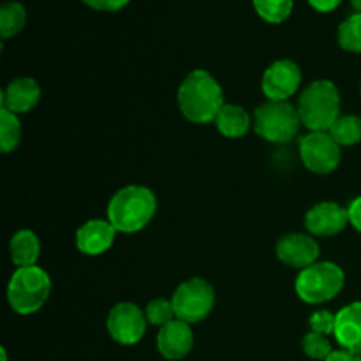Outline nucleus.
I'll list each match as a JSON object with an SVG mask.
<instances>
[{"label": "nucleus", "instance_id": "obj_9", "mask_svg": "<svg viewBox=\"0 0 361 361\" xmlns=\"http://www.w3.org/2000/svg\"><path fill=\"white\" fill-rule=\"evenodd\" d=\"M147 316L137 305L130 302L116 303L108 314L106 328L109 337L122 345H134L147 331Z\"/></svg>", "mask_w": 361, "mask_h": 361}, {"label": "nucleus", "instance_id": "obj_4", "mask_svg": "<svg viewBox=\"0 0 361 361\" xmlns=\"http://www.w3.org/2000/svg\"><path fill=\"white\" fill-rule=\"evenodd\" d=\"M51 291V279L41 267L16 268L7 284V302L20 316H30L48 300Z\"/></svg>", "mask_w": 361, "mask_h": 361}, {"label": "nucleus", "instance_id": "obj_18", "mask_svg": "<svg viewBox=\"0 0 361 361\" xmlns=\"http://www.w3.org/2000/svg\"><path fill=\"white\" fill-rule=\"evenodd\" d=\"M215 126H217L219 133L222 136L229 137V140H240V137L249 133L254 122L242 106L224 104V108L221 109V113L215 118Z\"/></svg>", "mask_w": 361, "mask_h": 361}, {"label": "nucleus", "instance_id": "obj_19", "mask_svg": "<svg viewBox=\"0 0 361 361\" xmlns=\"http://www.w3.org/2000/svg\"><path fill=\"white\" fill-rule=\"evenodd\" d=\"M338 147H353L361 141V118L355 115L338 116L337 122L328 130Z\"/></svg>", "mask_w": 361, "mask_h": 361}, {"label": "nucleus", "instance_id": "obj_33", "mask_svg": "<svg viewBox=\"0 0 361 361\" xmlns=\"http://www.w3.org/2000/svg\"><path fill=\"white\" fill-rule=\"evenodd\" d=\"M360 92H361V85H360Z\"/></svg>", "mask_w": 361, "mask_h": 361}, {"label": "nucleus", "instance_id": "obj_1", "mask_svg": "<svg viewBox=\"0 0 361 361\" xmlns=\"http://www.w3.org/2000/svg\"><path fill=\"white\" fill-rule=\"evenodd\" d=\"M224 104L222 87L208 71L194 69L183 78L178 88V106L189 122H215Z\"/></svg>", "mask_w": 361, "mask_h": 361}, {"label": "nucleus", "instance_id": "obj_21", "mask_svg": "<svg viewBox=\"0 0 361 361\" xmlns=\"http://www.w3.org/2000/svg\"><path fill=\"white\" fill-rule=\"evenodd\" d=\"M27 23V11L20 2H6L0 9V34L4 39L16 35Z\"/></svg>", "mask_w": 361, "mask_h": 361}, {"label": "nucleus", "instance_id": "obj_30", "mask_svg": "<svg viewBox=\"0 0 361 361\" xmlns=\"http://www.w3.org/2000/svg\"><path fill=\"white\" fill-rule=\"evenodd\" d=\"M341 2L342 0H309L310 6L319 13H330V11L337 9Z\"/></svg>", "mask_w": 361, "mask_h": 361}, {"label": "nucleus", "instance_id": "obj_13", "mask_svg": "<svg viewBox=\"0 0 361 361\" xmlns=\"http://www.w3.org/2000/svg\"><path fill=\"white\" fill-rule=\"evenodd\" d=\"M116 229L113 228L111 222L106 219H92L87 221L76 231V247L80 252L87 256H101L106 250L111 249L116 238Z\"/></svg>", "mask_w": 361, "mask_h": 361}, {"label": "nucleus", "instance_id": "obj_29", "mask_svg": "<svg viewBox=\"0 0 361 361\" xmlns=\"http://www.w3.org/2000/svg\"><path fill=\"white\" fill-rule=\"evenodd\" d=\"M324 361H361V355L348 351V349H338V351L331 353Z\"/></svg>", "mask_w": 361, "mask_h": 361}, {"label": "nucleus", "instance_id": "obj_16", "mask_svg": "<svg viewBox=\"0 0 361 361\" xmlns=\"http://www.w3.org/2000/svg\"><path fill=\"white\" fill-rule=\"evenodd\" d=\"M342 349L361 355V302H355L338 310L335 334Z\"/></svg>", "mask_w": 361, "mask_h": 361}, {"label": "nucleus", "instance_id": "obj_17", "mask_svg": "<svg viewBox=\"0 0 361 361\" xmlns=\"http://www.w3.org/2000/svg\"><path fill=\"white\" fill-rule=\"evenodd\" d=\"M11 261L18 268H28L37 264L39 256H41V242L37 235L30 229H21L16 235H13L9 242Z\"/></svg>", "mask_w": 361, "mask_h": 361}, {"label": "nucleus", "instance_id": "obj_8", "mask_svg": "<svg viewBox=\"0 0 361 361\" xmlns=\"http://www.w3.org/2000/svg\"><path fill=\"white\" fill-rule=\"evenodd\" d=\"M341 147L330 133H309L300 140V159L316 175L334 173L341 164Z\"/></svg>", "mask_w": 361, "mask_h": 361}, {"label": "nucleus", "instance_id": "obj_2", "mask_svg": "<svg viewBox=\"0 0 361 361\" xmlns=\"http://www.w3.org/2000/svg\"><path fill=\"white\" fill-rule=\"evenodd\" d=\"M157 212V197L148 187L127 185L108 203V221L118 233H137L150 224Z\"/></svg>", "mask_w": 361, "mask_h": 361}, {"label": "nucleus", "instance_id": "obj_12", "mask_svg": "<svg viewBox=\"0 0 361 361\" xmlns=\"http://www.w3.org/2000/svg\"><path fill=\"white\" fill-rule=\"evenodd\" d=\"M348 224V208L331 201L314 204L305 215V228L314 236H335Z\"/></svg>", "mask_w": 361, "mask_h": 361}, {"label": "nucleus", "instance_id": "obj_23", "mask_svg": "<svg viewBox=\"0 0 361 361\" xmlns=\"http://www.w3.org/2000/svg\"><path fill=\"white\" fill-rule=\"evenodd\" d=\"M338 44L342 49L351 53H361V14L349 16L338 27Z\"/></svg>", "mask_w": 361, "mask_h": 361}, {"label": "nucleus", "instance_id": "obj_31", "mask_svg": "<svg viewBox=\"0 0 361 361\" xmlns=\"http://www.w3.org/2000/svg\"><path fill=\"white\" fill-rule=\"evenodd\" d=\"M351 4H353V7L356 9V13L361 14V0H351Z\"/></svg>", "mask_w": 361, "mask_h": 361}, {"label": "nucleus", "instance_id": "obj_20", "mask_svg": "<svg viewBox=\"0 0 361 361\" xmlns=\"http://www.w3.org/2000/svg\"><path fill=\"white\" fill-rule=\"evenodd\" d=\"M21 141V122L9 109L0 108V148L4 154L16 150Z\"/></svg>", "mask_w": 361, "mask_h": 361}, {"label": "nucleus", "instance_id": "obj_3", "mask_svg": "<svg viewBox=\"0 0 361 361\" xmlns=\"http://www.w3.org/2000/svg\"><path fill=\"white\" fill-rule=\"evenodd\" d=\"M296 109L310 133H328L341 116V92L334 81L316 80L302 92Z\"/></svg>", "mask_w": 361, "mask_h": 361}, {"label": "nucleus", "instance_id": "obj_27", "mask_svg": "<svg viewBox=\"0 0 361 361\" xmlns=\"http://www.w3.org/2000/svg\"><path fill=\"white\" fill-rule=\"evenodd\" d=\"M83 4H87L88 7L95 11H108V13H111V11H118L123 6H127L129 0H83Z\"/></svg>", "mask_w": 361, "mask_h": 361}, {"label": "nucleus", "instance_id": "obj_25", "mask_svg": "<svg viewBox=\"0 0 361 361\" xmlns=\"http://www.w3.org/2000/svg\"><path fill=\"white\" fill-rule=\"evenodd\" d=\"M303 353H305L309 358L312 360H326L328 356L334 353V349H331V344L330 341H328L326 335H321V334H316V331H309V334L303 337Z\"/></svg>", "mask_w": 361, "mask_h": 361}, {"label": "nucleus", "instance_id": "obj_22", "mask_svg": "<svg viewBox=\"0 0 361 361\" xmlns=\"http://www.w3.org/2000/svg\"><path fill=\"white\" fill-rule=\"evenodd\" d=\"M256 13L268 23H282L293 13V0H252Z\"/></svg>", "mask_w": 361, "mask_h": 361}, {"label": "nucleus", "instance_id": "obj_32", "mask_svg": "<svg viewBox=\"0 0 361 361\" xmlns=\"http://www.w3.org/2000/svg\"><path fill=\"white\" fill-rule=\"evenodd\" d=\"M0 356H2V361H7V351L6 349H0Z\"/></svg>", "mask_w": 361, "mask_h": 361}, {"label": "nucleus", "instance_id": "obj_11", "mask_svg": "<svg viewBox=\"0 0 361 361\" xmlns=\"http://www.w3.org/2000/svg\"><path fill=\"white\" fill-rule=\"evenodd\" d=\"M275 252H277V257L282 263L302 271L317 263L319 243L310 235L289 233V235H284L279 240Z\"/></svg>", "mask_w": 361, "mask_h": 361}, {"label": "nucleus", "instance_id": "obj_24", "mask_svg": "<svg viewBox=\"0 0 361 361\" xmlns=\"http://www.w3.org/2000/svg\"><path fill=\"white\" fill-rule=\"evenodd\" d=\"M145 316H147L148 324H154V326H166L168 323L176 319L175 309H173L171 300L166 298H155L145 309Z\"/></svg>", "mask_w": 361, "mask_h": 361}, {"label": "nucleus", "instance_id": "obj_6", "mask_svg": "<svg viewBox=\"0 0 361 361\" xmlns=\"http://www.w3.org/2000/svg\"><path fill=\"white\" fill-rule=\"evenodd\" d=\"M302 120L289 101H267L254 111V130L270 143H289L298 134Z\"/></svg>", "mask_w": 361, "mask_h": 361}, {"label": "nucleus", "instance_id": "obj_5", "mask_svg": "<svg viewBox=\"0 0 361 361\" xmlns=\"http://www.w3.org/2000/svg\"><path fill=\"white\" fill-rule=\"evenodd\" d=\"M345 284V274L338 264L331 261H321L298 274L295 282L296 295L310 305L330 302Z\"/></svg>", "mask_w": 361, "mask_h": 361}, {"label": "nucleus", "instance_id": "obj_10", "mask_svg": "<svg viewBox=\"0 0 361 361\" xmlns=\"http://www.w3.org/2000/svg\"><path fill=\"white\" fill-rule=\"evenodd\" d=\"M302 83V71L293 60H277L263 74L261 88L268 101H289Z\"/></svg>", "mask_w": 361, "mask_h": 361}, {"label": "nucleus", "instance_id": "obj_7", "mask_svg": "<svg viewBox=\"0 0 361 361\" xmlns=\"http://www.w3.org/2000/svg\"><path fill=\"white\" fill-rule=\"evenodd\" d=\"M176 319L194 324L210 316L215 305V291L210 282L194 277L182 282L171 296Z\"/></svg>", "mask_w": 361, "mask_h": 361}, {"label": "nucleus", "instance_id": "obj_14", "mask_svg": "<svg viewBox=\"0 0 361 361\" xmlns=\"http://www.w3.org/2000/svg\"><path fill=\"white\" fill-rule=\"evenodd\" d=\"M194 344V335L190 324L175 319L162 326L157 335V349L166 360H182L190 353Z\"/></svg>", "mask_w": 361, "mask_h": 361}, {"label": "nucleus", "instance_id": "obj_28", "mask_svg": "<svg viewBox=\"0 0 361 361\" xmlns=\"http://www.w3.org/2000/svg\"><path fill=\"white\" fill-rule=\"evenodd\" d=\"M349 214V224L356 229V231L361 233V196L356 197L348 208Z\"/></svg>", "mask_w": 361, "mask_h": 361}, {"label": "nucleus", "instance_id": "obj_26", "mask_svg": "<svg viewBox=\"0 0 361 361\" xmlns=\"http://www.w3.org/2000/svg\"><path fill=\"white\" fill-rule=\"evenodd\" d=\"M335 323H337V314H331L330 310L326 309L316 310V312L309 317L310 331L326 335V337L328 335L335 334Z\"/></svg>", "mask_w": 361, "mask_h": 361}, {"label": "nucleus", "instance_id": "obj_15", "mask_svg": "<svg viewBox=\"0 0 361 361\" xmlns=\"http://www.w3.org/2000/svg\"><path fill=\"white\" fill-rule=\"evenodd\" d=\"M41 101V85L34 78H16L2 92V108L14 115L32 111Z\"/></svg>", "mask_w": 361, "mask_h": 361}]
</instances>
